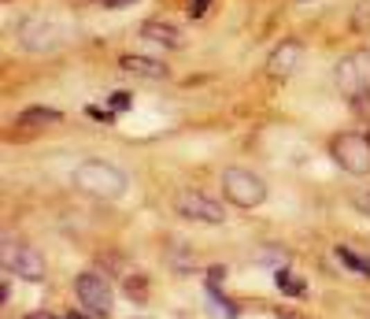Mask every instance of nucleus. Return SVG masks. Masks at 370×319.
<instances>
[{"instance_id":"obj_3","label":"nucleus","mask_w":370,"mask_h":319,"mask_svg":"<svg viewBox=\"0 0 370 319\" xmlns=\"http://www.w3.org/2000/svg\"><path fill=\"white\" fill-rule=\"evenodd\" d=\"M74 293H78V301L89 308L96 319L112 316V308H115V290H112V282H107L104 275L82 271L78 279H74Z\"/></svg>"},{"instance_id":"obj_14","label":"nucleus","mask_w":370,"mask_h":319,"mask_svg":"<svg viewBox=\"0 0 370 319\" xmlns=\"http://www.w3.org/2000/svg\"><path fill=\"white\" fill-rule=\"evenodd\" d=\"M208 304L219 312V319H237V304L230 301V297L219 293V286H208Z\"/></svg>"},{"instance_id":"obj_12","label":"nucleus","mask_w":370,"mask_h":319,"mask_svg":"<svg viewBox=\"0 0 370 319\" xmlns=\"http://www.w3.org/2000/svg\"><path fill=\"white\" fill-rule=\"evenodd\" d=\"M60 119H63V115L56 108H41V104H34V108L19 112L15 126H19V130H34V126H52V123H60Z\"/></svg>"},{"instance_id":"obj_21","label":"nucleus","mask_w":370,"mask_h":319,"mask_svg":"<svg viewBox=\"0 0 370 319\" xmlns=\"http://www.w3.org/2000/svg\"><path fill=\"white\" fill-rule=\"evenodd\" d=\"M204 8H208V0H193V8H189V12H193V19H197V15L204 12Z\"/></svg>"},{"instance_id":"obj_2","label":"nucleus","mask_w":370,"mask_h":319,"mask_svg":"<svg viewBox=\"0 0 370 319\" xmlns=\"http://www.w3.org/2000/svg\"><path fill=\"white\" fill-rule=\"evenodd\" d=\"M222 193L241 208H256L267 200V186H263V178L245 171V167H226L222 171Z\"/></svg>"},{"instance_id":"obj_15","label":"nucleus","mask_w":370,"mask_h":319,"mask_svg":"<svg viewBox=\"0 0 370 319\" xmlns=\"http://www.w3.org/2000/svg\"><path fill=\"white\" fill-rule=\"evenodd\" d=\"M337 260H341L344 268H352V271H359V275H367V279H370V260L367 257H359V252H352V249H337Z\"/></svg>"},{"instance_id":"obj_5","label":"nucleus","mask_w":370,"mask_h":319,"mask_svg":"<svg viewBox=\"0 0 370 319\" xmlns=\"http://www.w3.org/2000/svg\"><path fill=\"white\" fill-rule=\"evenodd\" d=\"M330 153H333V160L344 167L348 175H367L370 171V141H367V137L341 134V137H333Z\"/></svg>"},{"instance_id":"obj_17","label":"nucleus","mask_w":370,"mask_h":319,"mask_svg":"<svg viewBox=\"0 0 370 319\" xmlns=\"http://www.w3.org/2000/svg\"><path fill=\"white\" fill-rule=\"evenodd\" d=\"M107 104H112V112H123V108H130V93L118 89V93H112V101H107Z\"/></svg>"},{"instance_id":"obj_6","label":"nucleus","mask_w":370,"mask_h":319,"mask_svg":"<svg viewBox=\"0 0 370 319\" xmlns=\"http://www.w3.org/2000/svg\"><path fill=\"white\" fill-rule=\"evenodd\" d=\"M337 86H341L344 97L359 101L370 89V60L367 56H348L337 63Z\"/></svg>"},{"instance_id":"obj_22","label":"nucleus","mask_w":370,"mask_h":319,"mask_svg":"<svg viewBox=\"0 0 370 319\" xmlns=\"http://www.w3.org/2000/svg\"><path fill=\"white\" fill-rule=\"evenodd\" d=\"M278 319H308V316H300V312H278Z\"/></svg>"},{"instance_id":"obj_7","label":"nucleus","mask_w":370,"mask_h":319,"mask_svg":"<svg viewBox=\"0 0 370 319\" xmlns=\"http://www.w3.org/2000/svg\"><path fill=\"white\" fill-rule=\"evenodd\" d=\"M4 268H15V275L26 279V282L45 279V257H41L37 249H30V245H12V241H4Z\"/></svg>"},{"instance_id":"obj_11","label":"nucleus","mask_w":370,"mask_h":319,"mask_svg":"<svg viewBox=\"0 0 370 319\" xmlns=\"http://www.w3.org/2000/svg\"><path fill=\"white\" fill-rule=\"evenodd\" d=\"M141 37L145 41H156V45H167V49H182V34L167 23H156V19H148L145 26H141Z\"/></svg>"},{"instance_id":"obj_16","label":"nucleus","mask_w":370,"mask_h":319,"mask_svg":"<svg viewBox=\"0 0 370 319\" xmlns=\"http://www.w3.org/2000/svg\"><path fill=\"white\" fill-rule=\"evenodd\" d=\"M126 297H130V301H137V304L148 301V290H145V279H141V275L126 279Z\"/></svg>"},{"instance_id":"obj_9","label":"nucleus","mask_w":370,"mask_h":319,"mask_svg":"<svg viewBox=\"0 0 370 319\" xmlns=\"http://www.w3.org/2000/svg\"><path fill=\"white\" fill-rule=\"evenodd\" d=\"M300 56H303L300 41H281V45L270 52V60H267V74L270 78H289V74L297 71Z\"/></svg>"},{"instance_id":"obj_24","label":"nucleus","mask_w":370,"mask_h":319,"mask_svg":"<svg viewBox=\"0 0 370 319\" xmlns=\"http://www.w3.org/2000/svg\"><path fill=\"white\" fill-rule=\"evenodd\" d=\"M123 4H134V0H107V8H123Z\"/></svg>"},{"instance_id":"obj_20","label":"nucleus","mask_w":370,"mask_h":319,"mask_svg":"<svg viewBox=\"0 0 370 319\" xmlns=\"http://www.w3.org/2000/svg\"><path fill=\"white\" fill-rule=\"evenodd\" d=\"M222 279H226V268H211L208 271V286H219Z\"/></svg>"},{"instance_id":"obj_10","label":"nucleus","mask_w":370,"mask_h":319,"mask_svg":"<svg viewBox=\"0 0 370 319\" xmlns=\"http://www.w3.org/2000/svg\"><path fill=\"white\" fill-rule=\"evenodd\" d=\"M118 67L130 71V74H141V78H167V67L159 60H148V56H123Z\"/></svg>"},{"instance_id":"obj_25","label":"nucleus","mask_w":370,"mask_h":319,"mask_svg":"<svg viewBox=\"0 0 370 319\" xmlns=\"http://www.w3.org/2000/svg\"><path fill=\"white\" fill-rule=\"evenodd\" d=\"M74 319H78V316H74Z\"/></svg>"},{"instance_id":"obj_19","label":"nucleus","mask_w":370,"mask_h":319,"mask_svg":"<svg viewBox=\"0 0 370 319\" xmlns=\"http://www.w3.org/2000/svg\"><path fill=\"white\" fill-rule=\"evenodd\" d=\"M355 208L363 212V216H370V189H363V193L355 197Z\"/></svg>"},{"instance_id":"obj_1","label":"nucleus","mask_w":370,"mask_h":319,"mask_svg":"<svg viewBox=\"0 0 370 319\" xmlns=\"http://www.w3.org/2000/svg\"><path fill=\"white\" fill-rule=\"evenodd\" d=\"M71 182H74V189H82V193L104 197V200L123 197L126 186H130L126 175L118 171L115 164H107V160H85V164H78L74 175H71Z\"/></svg>"},{"instance_id":"obj_23","label":"nucleus","mask_w":370,"mask_h":319,"mask_svg":"<svg viewBox=\"0 0 370 319\" xmlns=\"http://www.w3.org/2000/svg\"><path fill=\"white\" fill-rule=\"evenodd\" d=\"M26 319H56L52 312H34V316H26Z\"/></svg>"},{"instance_id":"obj_26","label":"nucleus","mask_w":370,"mask_h":319,"mask_svg":"<svg viewBox=\"0 0 370 319\" xmlns=\"http://www.w3.org/2000/svg\"><path fill=\"white\" fill-rule=\"evenodd\" d=\"M71 319H74V316H71Z\"/></svg>"},{"instance_id":"obj_13","label":"nucleus","mask_w":370,"mask_h":319,"mask_svg":"<svg viewBox=\"0 0 370 319\" xmlns=\"http://www.w3.org/2000/svg\"><path fill=\"white\" fill-rule=\"evenodd\" d=\"M274 282H278V290L285 293V297H303V286H308V282L300 279V275H292L285 264H281V268L274 271Z\"/></svg>"},{"instance_id":"obj_4","label":"nucleus","mask_w":370,"mask_h":319,"mask_svg":"<svg viewBox=\"0 0 370 319\" xmlns=\"http://www.w3.org/2000/svg\"><path fill=\"white\" fill-rule=\"evenodd\" d=\"M63 37H67V30L49 15H34L19 26V41H23L30 52H52V49L63 45Z\"/></svg>"},{"instance_id":"obj_8","label":"nucleus","mask_w":370,"mask_h":319,"mask_svg":"<svg viewBox=\"0 0 370 319\" xmlns=\"http://www.w3.org/2000/svg\"><path fill=\"white\" fill-rule=\"evenodd\" d=\"M174 208H178V216L193 219V223H222L226 219V212H222L219 200H211L204 193H178Z\"/></svg>"},{"instance_id":"obj_18","label":"nucleus","mask_w":370,"mask_h":319,"mask_svg":"<svg viewBox=\"0 0 370 319\" xmlns=\"http://www.w3.org/2000/svg\"><path fill=\"white\" fill-rule=\"evenodd\" d=\"M85 112H89V115H93V119H104V123H112V119H115V112H107V108H100V104H89V108H85Z\"/></svg>"}]
</instances>
